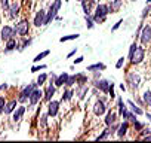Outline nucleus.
Instances as JSON below:
<instances>
[{
	"mask_svg": "<svg viewBox=\"0 0 151 143\" xmlns=\"http://www.w3.org/2000/svg\"><path fill=\"white\" fill-rule=\"evenodd\" d=\"M111 14L110 11V5L108 3H98L95 6V11L92 14V18L95 21V24H102L107 21V17Z\"/></svg>",
	"mask_w": 151,
	"mask_h": 143,
	"instance_id": "nucleus-1",
	"label": "nucleus"
},
{
	"mask_svg": "<svg viewBox=\"0 0 151 143\" xmlns=\"http://www.w3.org/2000/svg\"><path fill=\"white\" fill-rule=\"evenodd\" d=\"M62 6V0H53L50 3L49 9L46 11V18H45V26H49L52 24V21H55V17L58 15L59 9Z\"/></svg>",
	"mask_w": 151,
	"mask_h": 143,
	"instance_id": "nucleus-2",
	"label": "nucleus"
},
{
	"mask_svg": "<svg viewBox=\"0 0 151 143\" xmlns=\"http://www.w3.org/2000/svg\"><path fill=\"white\" fill-rule=\"evenodd\" d=\"M126 84L132 91H138V88L141 87V76L136 72H127L126 73Z\"/></svg>",
	"mask_w": 151,
	"mask_h": 143,
	"instance_id": "nucleus-3",
	"label": "nucleus"
},
{
	"mask_svg": "<svg viewBox=\"0 0 151 143\" xmlns=\"http://www.w3.org/2000/svg\"><path fill=\"white\" fill-rule=\"evenodd\" d=\"M14 28H15V33H17V36H19V37H24V36H27L28 33H30V28H31V24H30V21L27 20V18H22V20H19L15 26H14Z\"/></svg>",
	"mask_w": 151,
	"mask_h": 143,
	"instance_id": "nucleus-4",
	"label": "nucleus"
},
{
	"mask_svg": "<svg viewBox=\"0 0 151 143\" xmlns=\"http://www.w3.org/2000/svg\"><path fill=\"white\" fill-rule=\"evenodd\" d=\"M37 87H39V85H37V82H36V81H33L31 84H27V85L19 91V94H18V97H17V98H18V103H22V104H24V103H27V101H28L30 94H31V93H33V90H34V88H37Z\"/></svg>",
	"mask_w": 151,
	"mask_h": 143,
	"instance_id": "nucleus-5",
	"label": "nucleus"
},
{
	"mask_svg": "<svg viewBox=\"0 0 151 143\" xmlns=\"http://www.w3.org/2000/svg\"><path fill=\"white\" fill-rule=\"evenodd\" d=\"M107 100L104 98V97H98L96 98V101L93 103V106H92V110H93V115L95 116H104L105 113H107V110H108V107H107V103H105Z\"/></svg>",
	"mask_w": 151,
	"mask_h": 143,
	"instance_id": "nucleus-6",
	"label": "nucleus"
},
{
	"mask_svg": "<svg viewBox=\"0 0 151 143\" xmlns=\"http://www.w3.org/2000/svg\"><path fill=\"white\" fill-rule=\"evenodd\" d=\"M42 100H43V90H40V87H37V88H34L33 93L30 94V97H28V104H30V107H34V106H37Z\"/></svg>",
	"mask_w": 151,
	"mask_h": 143,
	"instance_id": "nucleus-7",
	"label": "nucleus"
},
{
	"mask_svg": "<svg viewBox=\"0 0 151 143\" xmlns=\"http://www.w3.org/2000/svg\"><path fill=\"white\" fill-rule=\"evenodd\" d=\"M59 109H61V100H55V98H52V100L47 101L46 112H47L49 118H55V116L58 115Z\"/></svg>",
	"mask_w": 151,
	"mask_h": 143,
	"instance_id": "nucleus-8",
	"label": "nucleus"
},
{
	"mask_svg": "<svg viewBox=\"0 0 151 143\" xmlns=\"http://www.w3.org/2000/svg\"><path fill=\"white\" fill-rule=\"evenodd\" d=\"M89 82H91L89 85H92V87L98 88V90L101 91V94H108V90H110V82H111V81L101 78V79H98V81H89Z\"/></svg>",
	"mask_w": 151,
	"mask_h": 143,
	"instance_id": "nucleus-9",
	"label": "nucleus"
},
{
	"mask_svg": "<svg viewBox=\"0 0 151 143\" xmlns=\"http://www.w3.org/2000/svg\"><path fill=\"white\" fill-rule=\"evenodd\" d=\"M144 60H145V48H144V45L142 46L138 45L135 52H133V55H132V58H130V63L136 66V64H141Z\"/></svg>",
	"mask_w": 151,
	"mask_h": 143,
	"instance_id": "nucleus-10",
	"label": "nucleus"
},
{
	"mask_svg": "<svg viewBox=\"0 0 151 143\" xmlns=\"http://www.w3.org/2000/svg\"><path fill=\"white\" fill-rule=\"evenodd\" d=\"M139 40L144 46L150 45L151 43V24H145L141 30V34H139Z\"/></svg>",
	"mask_w": 151,
	"mask_h": 143,
	"instance_id": "nucleus-11",
	"label": "nucleus"
},
{
	"mask_svg": "<svg viewBox=\"0 0 151 143\" xmlns=\"http://www.w3.org/2000/svg\"><path fill=\"white\" fill-rule=\"evenodd\" d=\"M12 37H17V33H15V28L12 26H3L2 30H0V39L3 42L12 39Z\"/></svg>",
	"mask_w": 151,
	"mask_h": 143,
	"instance_id": "nucleus-12",
	"label": "nucleus"
},
{
	"mask_svg": "<svg viewBox=\"0 0 151 143\" xmlns=\"http://www.w3.org/2000/svg\"><path fill=\"white\" fill-rule=\"evenodd\" d=\"M45 18H46V11H45L43 8H40V9L36 12L34 18H33V26H34L36 28L43 27V26H45Z\"/></svg>",
	"mask_w": 151,
	"mask_h": 143,
	"instance_id": "nucleus-13",
	"label": "nucleus"
},
{
	"mask_svg": "<svg viewBox=\"0 0 151 143\" xmlns=\"http://www.w3.org/2000/svg\"><path fill=\"white\" fill-rule=\"evenodd\" d=\"M19 14H21V3H19V0H14V2H11L8 15H9L11 20H15Z\"/></svg>",
	"mask_w": 151,
	"mask_h": 143,
	"instance_id": "nucleus-14",
	"label": "nucleus"
},
{
	"mask_svg": "<svg viewBox=\"0 0 151 143\" xmlns=\"http://www.w3.org/2000/svg\"><path fill=\"white\" fill-rule=\"evenodd\" d=\"M89 93V85L88 84H77L74 90V96H77L79 100H83Z\"/></svg>",
	"mask_w": 151,
	"mask_h": 143,
	"instance_id": "nucleus-15",
	"label": "nucleus"
},
{
	"mask_svg": "<svg viewBox=\"0 0 151 143\" xmlns=\"http://www.w3.org/2000/svg\"><path fill=\"white\" fill-rule=\"evenodd\" d=\"M55 93H56V87H55V84H53V82H49L47 87L43 90V100H45V101L52 100L53 96H55Z\"/></svg>",
	"mask_w": 151,
	"mask_h": 143,
	"instance_id": "nucleus-16",
	"label": "nucleus"
},
{
	"mask_svg": "<svg viewBox=\"0 0 151 143\" xmlns=\"http://www.w3.org/2000/svg\"><path fill=\"white\" fill-rule=\"evenodd\" d=\"M25 112H27V106H25V104L17 106V109L12 112V119H14V122H19V121L24 118Z\"/></svg>",
	"mask_w": 151,
	"mask_h": 143,
	"instance_id": "nucleus-17",
	"label": "nucleus"
},
{
	"mask_svg": "<svg viewBox=\"0 0 151 143\" xmlns=\"http://www.w3.org/2000/svg\"><path fill=\"white\" fill-rule=\"evenodd\" d=\"M129 128H130V122L126 121V119H123V122H120L119 130L116 131V136H117L119 139H124L126 134H127V131H129Z\"/></svg>",
	"mask_w": 151,
	"mask_h": 143,
	"instance_id": "nucleus-18",
	"label": "nucleus"
},
{
	"mask_svg": "<svg viewBox=\"0 0 151 143\" xmlns=\"http://www.w3.org/2000/svg\"><path fill=\"white\" fill-rule=\"evenodd\" d=\"M117 121H119V113H117V112H114V110H111V109H108V110H107V113H105L104 124L108 127V125H111V124H114V122H117Z\"/></svg>",
	"mask_w": 151,
	"mask_h": 143,
	"instance_id": "nucleus-19",
	"label": "nucleus"
},
{
	"mask_svg": "<svg viewBox=\"0 0 151 143\" xmlns=\"http://www.w3.org/2000/svg\"><path fill=\"white\" fill-rule=\"evenodd\" d=\"M73 97H74V90H73V88H67V87H64V91H62V96H61V103L71 101Z\"/></svg>",
	"mask_w": 151,
	"mask_h": 143,
	"instance_id": "nucleus-20",
	"label": "nucleus"
},
{
	"mask_svg": "<svg viewBox=\"0 0 151 143\" xmlns=\"http://www.w3.org/2000/svg\"><path fill=\"white\" fill-rule=\"evenodd\" d=\"M18 106V98H12V100H6V104H5V112L6 115H11Z\"/></svg>",
	"mask_w": 151,
	"mask_h": 143,
	"instance_id": "nucleus-21",
	"label": "nucleus"
},
{
	"mask_svg": "<svg viewBox=\"0 0 151 143\" xmlns=\"http://www.w3.org/2000/svg\"><path fill=\"white\" fill-rule=\"evenodd\" d=\"M5 43H6V45H5V54H11V52H14V51L17 49V45H18L17 37H12V39L6 40Z\"/></svg>",
	"mask_w": 151,
	"mask_h": 143,
	"instance_id": "nucleus-22",
	"label": "nucleus"
},
{
	"mask_svg": "<svg viewBox=\"0 0 151 143\" xmlns=\"http://www.w3.org/2000/svg\"><path fill=\"white\" fill-rule=\"evenodd\" d=\"M68 76H70V75L67 73V72H62L61 75H58V76H56V79H55V82H53V84H55V87H56V88L64 87V85H65V82H67V79H68Z\"/></svg>",
	"mask_w": 151,
	"mask_h": 143,
	"instance_id": "nucleus-23",
	"label": "nucleus"
},
{
	"mask_svg": "<svg viewBox=\"0 0 151 143\" xmlns=\"http://www.w3.org/2000/svg\"><path fill=\"white\" fill-rule=\"evenodd\" d=\"M126 104H127V106H129V109H130L133 113H136L138 116H141V115H144V113H145V112L141 109V106H139V104H136L133 100H127V101H126Z\"/></svg>",
	"mask_w": 151,
	"mask_h": 143,
	"instance_id": "nucleus-24",
	"label": "nucleus"
},
{
	"mask_svg": "<svg viewBox=\"0 0 151 143\" xmlns=\"http://www.w3.org/2000/svg\"><path fill=\"white\" fill-rule=\"evenodd\" d=\"M105 69H107V66L104 63H95V64L88 66L86 72H88V73H92V72H104Z\"/></svg>",
	"mask_w": 151,
	"mask_h": 143,
	"instance_id": "nucleus-25",
	"label": "nucleus"
},
{
	"mask_svg": "<svg viewBox=\"0 0 151 143\" xmlns=\"http://www.w3.org/2000/svg\"><path fill=\"white\" fill-rule=\"evenodd\" d=\"M108 5H110V11H111V14H116V12H119V11L122 9V6H123V0H111Z\"/></svg>",
	"mask_w": 151,
	"mask_h": 143,
	"instance_id": "nucleus-26",
	"label": "nucleus"
},
{
	"mask_svg": "<svg viewBox=\"0 0 151 143\" xmlns=\"http://www.w3.org/2000/svg\"><path fill=\"white\" fill-rule=\"evenodd\" d=\"M31 43H33V39H31V37H28V39H27V37L24 36V37H22V42H19V43L17 45V49H18L19 52H22V51H24L25 48H28Z\"/></svg>",
	"mask_w": 151,
	"mask_h": 143,
	"instance_id": "nucleus-27",
	"label": "nucleus"
},
{
	"mask_svg": "<svg viewBox=\"0 0 151 143\" xmlns=\"http://www.w3.org/2000/svg\"><path fill=\"white\" fill-rule=\"evenodd\" d=\"M47 118H49L47 112L40 113V116H39V128H46L47 127Z\"/></svg>",
	"mask_w": 151,
	"mask_h": 143,
	"instance_id": "nucleus-28",
	"label": "nucleus"
},
{
	"mask_svg": "<svg viewBox=\"0 0 151 143\" xmlns=\"http://www.w3.org/2000/svg\"><path fill=\"white\" fill-rule=\"evenodd\" d=\"M79 37H80V34H79V33H73V34L62 36V37L59 39V42H61V43H64V42H70V40H77Z\"/></svg>",
	"mask_w": 151,
	"mask_h": 143,
	"instance_id": "nucleus-29",
	"label": "nucleus"
},
{
	"mask_svg": "<svg viewBox=\"0 0 151 143\" xmlns=\"http://www.w3.org/2000/svg\"><path fill=\"white\" fill-rule=\"evenodd\" d=\"M142 100H144L145 106L151 109V91H150V90H145V91H144V94H142Z\"/></svg>",
	"mask_w": 151,
	"mask_h": 143,
	"instance_id": "nucleus-30",
	"label": "nucleus"
},
{
	"mask_svg": "<svg viewBox=\"0 0 151 143\" xmlns=\"http://www.w3.org/2000/svg\"><path fill=\"white\" fill-rule=\"evenodd\" d=\"M47 79H49V75H47V73H40V75H39V78L36 79V82H37V85H39V87H43V85L46 84V81H47Z\"/></svg>",
	"mask_w": 151,
	"mask_h": 143,
	"instance_id": "nucleus-31",
	"label": "nucleus"
},
{
	"mask_svg": "<svg viewBox=\"0 0 151 143\" xmlns=\"http://www.w3.org/2000/svg\"><path fill=\"white\" fill-rule=\"evenodd\" d=\"M76 79H77V84H88L89 78L86 73H76Z\"/></svg>",
	"mask_w": 151,
	"mask_h": 143,
	"instance_id": "nucleus-32",
	"label": "nucleus"
},
{
	"mask_svg": "<svg viewBox=\"0 0 151 143\" xmlns=\"http://www.w3.org/2000/svg\"><path fill=\"white\" fill-rule=\"evenodd\" d=\"M80 5H82V9H83V14H85V15H92V9L89 8L88 0H82Z\"/></svg>",
	"mask_w": 151,
	"mask_h": 143,
	"instance_id": "nucleus-33",
	"label": "nucleus"
},
{
	"mask_svg": "<svg viewBox=\"0 0 151 143\" xmlns=\"http://www.w3.org/2000/svg\"><path fill=\"white\" fill-rule=\"evenodd\" d=\"M76 84H77V79H76V75H70L64 87H67V88H73Z\"/></svg>",
	"mask_w": 151,
	"mask_h": 143,
	"instance_id": "nucleus-34",
	"label": "nucleus"
},
{
	"mask_svg": "<svg viewBox=\"0 0 151 143\" xmlns=\"http://www.w3.org/2000/svg\"><path fill=\"white\" fill-rule=\"evenodd\" d=\"M117 109H119V116H120V113H122L124 109H127V104H126V101H123L122 97L117 98Z\"/></svg>",
	"mask_w": 151,
	"mask_h": 143,
	"instance_id": "nucleus-35",
	"label": "nucleus"
},
{
	"mask_svg": "<svg viewBox=\"0 0 151 143\" xmlns=\"http://www.w3.org/2000/svg\"><path fill=\"white\" fill-rule=\"evenodd\" d=\"M9 6H11V0H0V8H2L3 14L9 12Z\"/></svg>",
	"mask_w": 151,
	"mask_h": 143,
	"instance_id": "nucleus-36",
	"label": "nucleus"
},
{
	"mask_svg": "<svg viewBox=\"0 0 151 143\" xmlns=\"http://www.w3.org/2000/svg\"><path fill=\"white\" fill-rule=\"evenodd\" d=\"M49 54H50V49H46V51H43V52H40L39 55H36L33 61H34V63H40V60H43V58H46V57H47Z\"/></svg>",
	"mask_w": 151,
	"mask_h": 143,
	"instance_id": "nucleus-37",
	"label": "nucleus"
},
{
	"mask_svg": "<svg viewBox=\"0 0 151 143\" xmlns=\"http://www.w3.org/2000/svg\"><path fill=\"white\" fill-rule=\"evenodd\" d=\"M85 21H86V27H88L89 30H92V28L95 27V21H93L92 15H85Z\"/></svg>",
	"mask_w": 151,
	"mask_h": 143,
	"instance_id": "nucleus-38",
	"label": "nucleus"
},
{
	"mask_svg": "<svg viewBox=\"0 0 151 143\" xmlns=\"http://www.w3.org/2000/svg\"><path fill=\"white\" fill-rule=\"evenodd\" d=\"M132 127H133V130H135V131H136V133H139V131H141V130H142V128H144V127H145V124H144V122H141V121H138V119H136V121H135V122H133V124H132Z\"/></svg>",
	"mask_w": 151,
	"mask_h": 143,
	"instance_id": "nucleus-39",
	"label": "nucleus"
},
{
	"mask_svg": "<svg viewBox=\"0 0 151 143\" xmlns=\"http://www.w3.org/2000/svg\"><path fill=\"white\" fill-rule=\"evenodd\" d=\"M150 12H151V5H150V3H147V6L144 8V11H142V14H141V18H142V20H145V18L150 15Z\"/></svg>",
	"mask_w": 151,
	"mask_h": 143,
	"instance_id": "nucleus-40",
	"label": "nucleus"
},
{
	"mask_svg": "<svg viewBox=\"0 0 151 143\" xmlns=\"http://www.w3.org/2000/svg\"><path fill=\"white\" fill-rule=\"evenodd\" d=\"M47 66L46 64H34L31 67V73H36V72H40V70H45Z\"/></svg>",
	"mask_w": 151,
	"mask_h": 143,
	"instance_id": "nucleus-41",
	"label": "nucleus"
},
{
	"mask_svg": "<svg viewBox=\"0 0 151 143\" xmlns=\"http://www.w3.org/2000/svg\"><path fill=\"white\" fill-rule=\"evenodd\" d=\"M108 97L110 100L116 98V93H114V82H110V90H108Z\"/></svg>",
	"mask_w": 151,
	"mask_h": 143,
	"instance_id": "nucleus-42",
	"label": "nucleus"
},
{
	"mask_svg": "<svg viewBox=\"0 0 151 143\" xmlns=\"http://www.w3.org/2000/svg\"><path fill=\"white\" fill-rule=\"evenodd\" d=\"M110 137V134H108V130L105 128V130H102L101 133H99V136L95 139V140H104V139H108Z\"/></svg>",
	"mask_w": 151,
	"mask_h": 143,
	"instance_id": "nucleus-43",
	"label": "nucleus"
},
{
	"mask_svg": "<svg viewBox=\"0 0 151 143\" xmlns=\"http://www.w3.org/2000/svg\"><path fill=\"white\" fill-rule=\"evenodd\" d=\"M136 46H138V43H136V40H133V42H132V45H130V48H129V54H127V57H129V60L132 58V55H133V52H135V49H136Z\"/></svg>",
	"mask_w": 151,
	"mask_h": 143,
	"instance_id": "nucleus-44",
	"label": "nucleus"
},
{
	"mask_svg": "<svg viewBox=\"0 0 151 143\" xmlns=\"http://www.w3.org/2000/svg\"><path fill=\"white\" fill-rule=\"evenodd\" d=\"M5 104H6V98L3 96H0V115L5 112Z\"/></svg>",
	"mask_w": 151,
	"mask_h": 143,
	"instance_id": "nucleus-45",
	"label": "nucleus"
},
{
	"mask_svg": "<svg viewBox=\"0 0 151 143\" xmlns=\"http://www.w3.org/2000/svg\"><path fill=\"white\" fill-rule=\"evenodd\" d=\"M124 61H126V58H124V57H120V58L117 60V63H116V69H122V67L124 66Z\"/></svg>",
	"mask_w": 151,
	"mask_h": 143,
	"instance_id": "nucleus-46",
	"label": "nucleus"
},
{
	"mask_svg": "<svg viewBox=\"0 0 151 143\" xmlns=\"http://www.w3.org/2000/svg\"><path fill=\"white\" fill-rule=\"evenodd\" d=\"M142 27H144V23H141V24L138 26V30L135 31V40H138V39H139V34H141V30H142Z\"/></svg>",
	"mask_w": 151,
	"mask_h": 143,
	"instance_id": "nucleus-47",
	"label": "nucleus"
},
{
	"mask_svg": "<svg viewBox=\"0 0 151 143\" xmlns=\"http://www.w3.org/2000/svg\"><path fill=\"white\" fill-rule=\"evenodd\" d=\"M122 24H123V20H119V21H117V23H116V24L111 27V31H116V30H119Z\"/></svg>",
	"mask_w": 151,
	"mask_h": 143,
	"instance_id": "nucleus-48",
	"label": "nucleus"
},
{
	"mask_svg": "<svg viewBox=\"0 0 151 143\" xmlns=\"http://www.w3.org/2000/svg\"><path fill=\"white\" fill-rule=\"evenodd\" d=\"M101 79V72H92V81Z\"/></svg>",
	"mask_w": 151,
	"mask_h": 143,
	"instance_id": "nucleus-49",
	"label": "nucleus"
},
{
	"mask_svg": "<svg viewBox=\"0 0 151 143\" xmlns=\"http://www.w3.org/2000/svg\"><path fill=\"white\" fill-rule=\"evenodd\" d=\"M56 73H53V72H50L49 73V82H55V79H56Z\"/></svg>",
	"mask_w": 151,
	"mask_h": 143,
	"instance_id": "nucleus-50",
	"label": "nucleus"
},
{
	"mask_svg": "<svg viewBox=\"0 0 151 143\" xmlns=\"http://www.w3.org/2000/svg\"><path fill=\"white\" fill-rule=\"evenodd\" d=\"M76 54H77V48H74L73 51H70V52H68V55H67V58H73Z\"/></svg>",
	"mask_w": 151,
	"mask_h": 143,
	"instance_id": "nucleus-51",
	"label": "nucleus"
},
{
	"mask_svg": "<svg viewBox=\"0 0 151 143\" xmlns=\"http://www.w3.org/2000/svg\"><path fill=\"white\" fill-rule=\"evenodd\" d=\"M83 60H85V57L80 55V57H77V58L74 60V64H80V63H83Z\"/></svg>",
	"mask_w": 151,
	"mask_h": 143,
	"instance_id": "nucleus-52",
	"label": "nucleus"
},
{
	"mask_svg": "<svg viewBox=\"0 0 151 143\" xmlns=\"http://www.w3.org/2000/svg\"><path fill=\"white\" fill-rule=\"evenodd\" d=\"M135 100L138 101V104H139L141 107H144V106H145V103H144V100H142V98H135Z\"/></svg>",
	"mask_w": 151,
	"mask_h": 143,
	"instance_id": "nucleus-53",
	"label": "nucleus"
},
{
	"mask_svg": "<svg viewBox=\"0 0 151 143\" xmlns=\"http://www.w3.org/2000/svg\"><path fill=\"white\" fill-rule=\"evenodd\" d=\"M144 115H145V118H147V119L151 122V113H148V112H147V113H144Z\"/></svg>",
	"mask_w": 151,
	"mask_h": 143,
	"instance_id": "nucleus-54",
	"label": "nucleus"
},
{
	"mask_svg": "<svg viewBox=\"0 0 151 143\" xmlns=\"http://www.w3.org/2000/svg\"><path fill=\"white\" fill-rule=\"evenodd\" d=\"M8 88V85L6 84H3V85H0V91H3V90H6Z\"/></svg>",
	"mask_w": 151,
	"mask_h": 143,
	"instance_id": "nucleus-55",
	"label": "nucleus"
},
{
	"mask_svg": "<svg viewBox=\"0 0 151 143\" xmlns=\"http://www.w3.org/2000/svg\"><path fill=\"white\" fill-rule=\"evenodd\" d=\"M120 90H122V91H126V85H124V84H120Z\"/></svg>",
	"mask_w": 151,
	"mask_h": 143,
	"instance_id": "nucleus-56",
	"label": "nucleus"
},
{
	"mask_svg": "<svg viewBox=\"0 0 151 143\" xmlns=\"http://www.w3.org/2000/svg\"><path fill=\"white\" fill-rule=\"evenodd\" d=\"M55 21H62V17H59V15H56V17H55Z\"/></svg>",
	"mask_w": 151,
	"mask_h": 143,
	"instance_id": "nucleus-57",
	"label": "nucleus"
},
{
	"mask_svg": "<svg viewBox=\"0 0 151 143\" xmlns=\"http://www.w3.org/2000/svg\"><path fill=\"white\" fill-rule=\"evenodd\" d=\"M147 3H151V0H147Z\"/></svg>",
	"mask_w": 151,
	"mask_h": 143,
	"instance_id": "nucleus-58",
	"label": "nucleus"
},
{
	"mask_svg": "<svg viewBox=\"0 0 151 143\" xmlns=\"http://www.w3.org/2000/svg\"><path fill=\"white\" fill-rule=\"evenodd\" d=\"M64 2H67V3H68V2H70V0H64Z\"/></svg>",
	"mask_w": 151,
	"mask_h": 143,
	"instance_id": "nucleus-59",
	"label": "nucleus"
},
{
	"mask_svg": "<svg viewBox=\"0 0 151 143\" xmlns=\"http://www.w3.org/2000/svg\"><path fill=\"white\" fill-rule=\"evenodd\" d=\"M77 2H82V0H77Z\"/></svg>",
	"mask_w": 151,
	"mask_h": 143,
	"instance_id": "nucleus-60",
	"label": "nucleus"
},
{
	"mask_svg": "<svg viewBox=\"0 0 151 143\" xmlns=\"http://www.w3.org/2000/svg\"><path fill=\"white\" fill-rule=\"evenodd\" d=\"M133 2H135V0H133Z\"/></svg>",
	"mask_w": 151,
	"mask_h": 143,
	"instance_id": "nucleus-61",
	"label": "nucleus"
}]
</instances>
